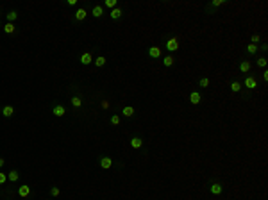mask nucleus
<instances>
[{
	"mask_svg": "<svg viewBox=\"0 0 268 200\" xmlns=\"http://www.w3.org/2000/svg\"><path fill=\"white\" fill-rule=\"evenodd\" d=\"M148 56L154 57V59H155V57H161V48H159V47H150V48H148Z\"/></svg>",
	"mask_w": 268,
	"mask_h": 200,
	"instance_id": "nucleus-6",
	"label": "nucleus"
},
{
	"mask_svg": "<svg viewBox=\"0 0 268 200\" xmlns=\"http://www.w3.org/2000/svg\"><path fill=\"white\" fill-rule=\"evenodd\" d=\"M166 48H168L170 52H175V50L179 48V41H177V38H170V39L166 41Z\"/></svg>",
	"mask_w": 268,
	"mask_h": 200,
	"instance_id": "nucleus-1",
	"label": "nucleus"
},
{
	"mask_svg": "<svg viewBox=\"0 0 268 200\" xmlns=\"http://www.w3.org/2000/svg\"><path fill=\"white\" fill-rule=\"evenodd\" d=\"M257 66H259V68H264V66H266V59H264V57H259V59H257Z\"/></svg>",
	"mask_w": 268,
	"mask_h": 200,
	"instance_id": "nucleus-29",
	"label": "nucleus"
},
{
	"mask_svg": "<svg viewBox=\"0 0 268 200\" xmlns=\"http://www.w3.org/2000/svg\"><path fill=\"white\" fill-rule=\"evenodd\" d=\"M4 163H6V161H4L2 157H0V168H2V166H4Z\"/></svg>",
	"mask_w": 268,
	"mask_h": 200,
	"instance_id": "nucleus-35",
	"label": "nucleus"
},
{
	"mask_svg": "<svg viewBox=\"0 0 268 200\" xmlns=\"http://www.w3.org/2000/svg\"><path fill=\"white\" fill-rule=\"evenodd\" d=\"M249 70H250V61H243V63L239 64V72L245 73V72H249Z\"/></svg>",
	"mask_w": 268,
	"mask_h": 200,
	"instance_id": "nucleus-17",
	"label": "nucleus"
},
{
	"mask_svg": "<svg viewBox=\"0 0 268 200\" xmlns=\"http://www.w3.org/2000/svg\"><path fill=\"white\" fill-rule=\"evenodd\" d=\"M241 86H245V88H249V90H254V88L257 86V80H256L254 77H247V79H245V82H243Z\"/></svg>",
	"mask_w": 268,
	"mask_h": 200,
	"instance_id": "nucleus-2",
	"label": "nucleus"
},
{
	"mask_svg": "<svg viewBox=\"0 0 268 200\" xmlns=\"http://www.w3.org/2000/svg\"><path fill=\"white\" fill-rule=\"evenodd\" d=\"M14 31H16V29H14V23H9V21H7V23L4 25V32H6V34H13Z\"/></svg>",
	"mask_w": 268,
	"mask_h": 200,
	"instance_id": "nucleus-16",
	"label": "nucleus"
},
{
	"mask_svg": "<svg viewBox=\"0 0 268 200\" xmlns=\"http://www.w3.org/2000/svg\"><path fill=\"white\" fill-rule=\"evenodd\" d=\"M95 64L98 66V68H102V66L105 64V57H102V56H100V57H95Z\"/></svg>",
	"mask_w": 268,
	"mask_h": 200,
	"instance_id": "nucleus-23",
	"label": "nucleus"
},
{
	"mask_svg": "<svg viewBox=\"0 0 268 200\" xmlns=\"http://www.w3.org/2000/svg\"><path fill=\"white\" fill-rule=\"evenodd\" d=\"M16 18H18V13H16V11H9V13H7V20H9V23H13Z\"/></svg>",
	"mask_w": 268,
	"mask_h": 200,
	"instance_id": "nucleus-20",
	"label": "nucleus"
},
{
	"mask_svg": "<svg viewBox=\"0 0 268 200\" xmlns=\"http://www.w3.org/2000/svg\"><path fill=\"white\" fill-rule=\"evenodd\" d=\"M129 143H130V147H132V148H141V147H143V140H141L140 136H134Z\"/></svg>",
	"mask_w": 268,
	"mask_h": 200,
	"instance_id": "nucleus-4",
	"label": "nucleus"
},
{
	"mask_svg": "<svg viewBox=\"0 0 268 200\" xmlns=\"http://www.w3.org/2000/svg\"><path fill=\"white\" fill-rule=\"evenodd\" d=\"M109 107V102L107 100H102V109H107Z\"/></svg>",
	"mask_w": 268,
	"mask_h": 200,
	"instance_id": "nucleus-33",
	"label": "nucleus"
},
{
	"mask_svg": "<svg viewBox=\"0 0 268 200\" xmlns=\"http://www.w3.org/2000/svg\"><path fill=\"white\" fill-rule=\"evenodd\" d=\"M111 166H113V159H111V157H100V168L109 170Z\"/></svg>",
	"mask_w": 268,
	"mask_h": 200,
	"instance_id": "nucleus-3",
	"label": "nucleus"
},
{
	"mask_svg": "<svg viewBox=\"0 0 268 200\" xmlns=\"http://www.w3.org/2000/svg\"><path fill=\"white\" fill-rule=\"evenodd\" d=\"M198 84H200V88H207V86H209V79H207V77H202V79L198 80Z\"/></svg>",
	"mask_w": 268,
	"mask_h": 200,
	"instance_id": "nucleus-25",
	"label": "nucleus"
},
{
	"mask_svg": "<svg viewBox=\"0 0 268 200\" xmlns=\"http://www.w3.org/2000/svg\"><path fill=\"white\" fill-rule=\"evenodd\" d=\"M211 193L213 195H220L222 193V184L220 182H213L211 184Z\"/></svg>",
	"mask_w": 268,
	"mask_h": 200,
	"instance_id": "nucleus-13",
	"label": "nucleus"
},
{
	"mask_svg": "<svg viewBox=\"0 0 268 200\" xmlns=\"http://www.w3.org/2000/svg\"><path fill=\"white\" fill-rule=\"evenodd\" d=\"M252 43H254V45H257V43H259V36H257V34L252 36Z\"/></svg>",
	"mask_w": 268,
	"mask_h": 200,
	"instance_id": "nucleus-32",
	"label": "nucleus"
},
{
	"mask_svg": "<svg viewBox=\"0 0 268 200\" xmlns=\"http://www.w3.org/2000/svg\"><path fill=\"white\" fill-rule=\"evenodd\" d=\"M6 181H7V175H6V173H2V172H0V184H4Z\"/></svg>",
	"mask_w": 268,
	"mask_h": 200,
	"instance_id": "nucleus-31",
	"label": "nucleus"
},
{
	"mask_svg": "<svg viewBox=\"0 0 268 200\" xmlns=\"http://www.w3.org/2000/svg\"><path fill=\"white\" fill-rule=\"evenodd\" d=\"M59 193H61V189H59L57 186H54V188L50 189V195H52V196H59Z\"/></svg>",
	"mask_w": 268,
	"mask_h": 200,
	"instance_id": "nucleus-28",
	"label": "nucleus"
},
{
	"mask_svg": "<svg viewBox=\"0 0 268 200\" xmlns=\"http://www.w3.org/2000/svg\"><path fill=\"white\" fill-rule=\"evenodd\" d=\"M223 4H225L223 0H213V2H211V6H213V7H218V6H223Z\"/></svg>",
	"mask_w": 268,
	"mask_h": 200,
	"instance_id": "nucleus-30",
	"label": "nucleus"
},
{
	"mask_svg": "<svg viewBox=\"0 0 268 200\" xmlns=\"http://www.w3.org/2000/svg\"><path fill=\"white\" fill-rule=\"evenodd\" d=\"M86 14H88V13H86V9H82V7H81V9H77V13H75V18H77L79 21H82V20L86 18Z\"/></svg>",
	"mask_w": 268,
	"mask_h": 200,
	"instance_id": "nucleus-15",
	"label": "nucleus"
},
{
	"mask_svg": "<svg viewBox=\"0 0 268 200\" xmlns=\"http://www.w3.org/2000/svg\"><path fill=\"white\" fill-rule=\"evenodd\" d=\"M231 90H232L234 93H238V91L241 90V82H238V80H234V82L231 84Z\"/></svg>",
	"mask_w": 268,
	"mask_h": 200,
	"instance_id": "nucleus-21",
	"label": "nucleus"
},
{
	"mask_svg": "<svg viewBox=\"0 0 268 200\" xmlns=\"http://www.w3.org/2000/svg\"><path fill=\"white\" fill-rule=\"evenodd\" d=\"M190 102H191L193 105H198L200 102H202V97H200V93H197V91H193V93L190 95Z\"/></svg>",
	"mask_w": 268,
	"mask_h": 200,
	"instance_id": "nucleus-5",
	"label": "nucleus"
},
{
	"mask_svg": "<svg viewBox=\"0 0 268 200\" xmlns=\"http://www.w3.org/2000/svg\"><path fill=\"white\" fill-rule=\"evenodd\" d=\"M52 113H54L56 116H64V113H66V109H64L63 105H56V107L52 109Z\"/></svg>",
	"mask_w": 268,
	"mask_h": 200,
	"instance_id": "nucleus-10",
	"label": "nucleus"
},
{
	"mask_svg": "<svg viewBox=\"0 0 268 200\" xmlns=\"http://www.w3.org/2000/svg\"><path fill=\"white\" fill-rule=\"evenodd\" d=\"M66 4H68V6H75L77 0H66Z\"/></svg>",
	"mask_w": 268,
	"mask_h": 200,
	"instance_id": "nucleus-34",
	"label": "nucleus"
},
{
	"mask_svg": "<svg viewBox=\"0 0 268 200\" xmlns=\"http://www.w3.org/2000/svg\"><path fill=\"white\" fill-rule=\"evenodd\" d=\"M91 61H93V56L89 54V52H84V54L81 56V63H82V64H89Z\"/></svg>",
	"mask_w": 268,
	"mask_h": 200,
	"instance_id": "nucleus-8",
	"label": "nucleus"
},
{
	"mask_svg": "<svg viewBox=\"0 0 268 200\" xmlns=\"http://www.w3.org/2000/svg\"><path fill=\"white\" fill-rule=\"evenodd\" d=\"M116 4H118L116 0H105V6H107V7H111V9H115V7H116Z\"/></svg>",
	"mask_w": 268,
	"mask_h": 200,
	"instance_id": "nucleus-26",
	"label": "nucleus"
},
{
	"mask_svg": "<svg viewBox=\"0 0 268 200\" xmlns=\"http://www.w3.org/2000/svg\"><path fill=\"white\" fill-rule=\"evenodd\" d=\"M2 115H4L6 118L13 116V115H14V107H13V105H6V107L2 109Z\"/></svg>",
	"mask_w": 268,
	"mask_h": 200,
	"instance_id": "nucleus-9",
	"label": "nucleus"
},
{
	"mask_svg": "<svg viewBox=\"0 0 268 200\" xmlns=\"http://www.w3.org/2000/svg\"><path fill=\"white\" fill-rule=\"evenodd\" d=\"M72 105H73V107H81V105H82L81 97H72Z\"/></svg>",
	"mask_w": 268,
	"mask_h": 200,
	"instance_id": "nucleus-22",
	"label": "nucleus"
},
{
	"mask_svg": "<svg viewBox=\"0 0 268 200\" xmlns=\"http://www.w3.org/2000/svg\"><path fill=\"white\" fill-rule=\"evenodd\" d=\"M122 9H118V7H115V9H111V18L113 20H118V18H122Z\"/></svg>",
	"mask_w": 268,
	"mask_h": 200,
	"instance_id": "nucleus-14",
	"label": "nucleus"
},
{
	"mask_svg": "<svg viewBox=\"0 0 268 200\" xmlns=\"http://www.w3.org/2000/svg\"><path fill=\"white\" fill-rule=\"evenodd\" d=\"M247 52H249V54H256V52H257V45H254V43H249Z\"/></svg>",
	"mask_w": 268,
	"mask_h": 200,
	"instance_id": "nucleus-24",
	"label": "nucleus"
},
{
	"mask_svg": "<svg viewBox=\"0 0 268 200\" xmlns=\"http://www.w3.org/2000/svg\"><path fill=\"white\" fill-rule=\"evenodd\" d=\"M111 123H113V125H120V116L113 115V116H111Z\"/></svg>",
	"mask_w": 268,
	"mask_h": 200,
	"instance_id": "nucleus-27",
	"label": "nucleus"
},
{
	"mask_svg": "<svg viewBox=\"0 0 268 200\" xmlns=\"http://www.w3.org/2000/svg\"><path fill=\"white\" fill-rule=\"evenodd\" d=\"M173 63H175V57H173V56H166V57L163 59V64H165V66H172Z\"/></svg>",
	"mask_w": 268,
	"mask_h": 200,
	"instance_id": "nucleus-19",
	"label": "nucleus"
},
{
	"mask_svg": "<svg viewBox=\"0 0 268 200\" xmlns=\"http://www.w3.org/2000/svg\"><path fill=\"white\" fill-rule=\"evenodd\" d=\"M18 195H20L21 198L29 196V195H31V188H29V186H20V189H18Z\"/></svg>",
	"mask_w": 268,
	"mask_h": 200,
	"instance_id": "nucleus-7",
	"label": "nucleus"
},
{
	"mask_svg": "<svg viewBox=\"0 0 268 200\" xmlns=\"http://www.w3.org/2000/svg\"><path fill=\"white\" fill-rule=\"evenodd\" d=\"M18 177H20V175H18V172H16V170H13V172H9V175H7V181L16 182V181H18Z\"/></svg>",
	"mask_w": 268,
	"mask_h": 200,
	"instance_id": "nucleus-18",
	"label": "nucleus"
},
{
	"mask_svg": "<svg viewBox=\"0 0 268 200\" xmlns=\"http://www.w3.org/2000/svg\"><path fill=\"white\" fill-rule=\"evenodd\" d=\"M122 115H123V116H127V118H130V116L134 115V107H130V105H125V107L122 109Z\"/></svg>",
	"mask_w": 268,
	"mask_h": 200,
	"instance_id": "nucleus-11",
	"label": "nucleus"
},
{
	"mask_svg": "<svg viewBox=\"0 0 268 200\" xmlns=\"http://www.w3.org/2000/svg\"><path fill=\"white\" fill-rule=\"evenodd\" d=\"M91 14H93L95 18H100V16L104 14V9H102V6H95V7L91 9Z\"/></svg>",
	"mask_w": 268,
	"mask_h": 200,
	"instance_id": "nucleus-12",
	"label": "nucleus"
}]
</instances>
